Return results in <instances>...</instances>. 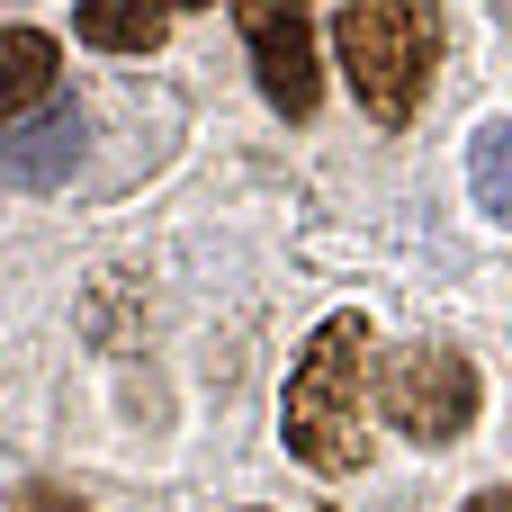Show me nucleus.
I'll list each match as a JSON object with an SVG mask.
<instances>
[{"label": "nucleus", "instance_id": "nucleus-5", "mask_svg": "<svg viewBox=\"0 0 512 512\" xmlns=\"http://www.w3.org/2000/svg\"><path fill=\"white\" fill-rule=\"evenodd\" d=\"M72 162H81V108H72V99L18 117L9 144H0V171H9L18 189H54V180H72Z\"/></svg>", "mask_w": 512, "mask_h": 512}, {"label": "nucleus", "instance_id": "nucleus-1", "mask_svg": "<svg viewBox=\"0 0 512 512\" xmlns=\"http://www.w3.org/2000/svg\"><path fill=\"white\" fill-rule=\"evenodd\" d=\"M360 405H369V324H360V315H333V324L306 342L297 378H288V450H297L306 468H324V477L369 468V423H360Z\"/></svg>", "mask_w": 512, "mask_h": 512}, {"label": "nucleus", "instance_id": "nucleus-3", "mask_svg": "<svg viewBox=\"0 0 512 512\" xmlns=\"http://www.w3.org/2000/svg\"><path fill=\"white\" fill-rule=\"evenodd\" d=\"M387 423H405L414 441H459L477 423V369L450 351V342H414L387 360Z\"/></svg>", "mask_w": 512, "mask_h": 512}, {"label": "nucleus", "instance_id": "nucleus-2", "mask_svg": "<svg viewBox=\"0 0 512 512\" xmlns=\"http://www.w3.org/2000/svg\"><path fill=\"white\" fill-rule=\"evenodd\" d=\"M333 54L378 126H405L432 63H441V18L423 0H342L333 9Z\"/></svg>", "mask_w": 512, "mask_h": 512}, {"label": "nucleus", "instance_id": "nucleus-8", "mask_svg": "<svg viewBox=\"0 0 512 512\" xmlns=\"http://www.w3.org/2000/svg\"><path fill=\"white\" fill-rule=\"evenodd\" d=\"M468 180H477L486 216H504V225H512V126H486V135H477V153H468Z\"/></svg>", "mask_w": 512, "mask_h": 512}, {"label": "nucleus", "instance_id": "nucleus-10", "mask_svg": "<svg viewBox=\"0 0 512 512\" xmlns=\"http://www.w3.org/2000/svg\"><path fill=\"white\" fill-rule=\"evenodd\" d=\"M171 9H207V0H171Z\"/></svg>", "mask_w": 512, "mask_h": 512}, {"label": "nucleus", "instance_id": "nucleus-9", "mask_svg": "<svg viewBox=\"0 0 512 512\" xmlns=\"http://www.w3.org/2000/svg\"><path fill=\"white\" fill-rule=\"evenodd\" d=\"M468 512H512V495H468Z\"/></svg>", "mask_w": 512, "mask_h": 512}, {"label": "nucleus", "instance_id": "nucleus-4", "mask_svg": "<svg viewBox=\"0 0 512 512\" xmlns=\"http://www.w3.org/2000/svg\"><path fill=\"white\" fill-rule=\"evenodd\" d=\"M234 18H243V45L261 63L270 108L279 117H315L324 72H315V18H306V0H234Z\"/></svg>", "mask_w": 512, "mask_h": 512}, {"label": "nucleus", "instance_id": "nucleus-6", "mask_svg": "<svg viewBox=\"0 0 512 512\" xmlns=\"http://www.w3.org/2000/svg\"><path fill=\"white\" fill-rule=\"evenodd\" d=\"M45 90H54V36L45 27H9L0 36V108H9V126L36 117Z\"/></svg>", "mask_w": 512, "mask_h": 512}, {"label": "nucleus", "instance_id": "nucleus-7", "mask_svg": "<svg viewBox=\"0 0 512 512\" xmlns=\"http://www.w3.org/2000/svg\"><path fill=\"white\" fill-rule=\"evenodd\" d=\"M171 27V0H81V36L108 54H153Z\"/></svg>", "mask_w": 512, "mask_h": 512}]
</instances>
